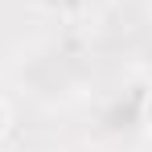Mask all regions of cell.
<instances>
[{"instance_id": "cell-1", "label": "cell", "mask_w": 152, "mask_h": 152, "mask_svg": "<svg viewBox=\"0 0 152 152\" xmlns=\"http://www.w3.org/2000/svg\"><path fill=\"white\" fill-rule=\"evenodd\" d=\"M4 127H8V119H4V107H0V136H4Z\"/></svg>"}, {"instance_id": "cell-2", "label": "cell", "mask_w": 152, "mask_h": 152, "mask_svg": "<svg viewBox=\"0 0 152 152\" xmlns=\"http://www.w3.org/2000/svg\"><path fill=\"white\" fill-rule=\"evenodd\" d=\"M148 115H152V111H148Z\"/></svg>"}]
</instances>
